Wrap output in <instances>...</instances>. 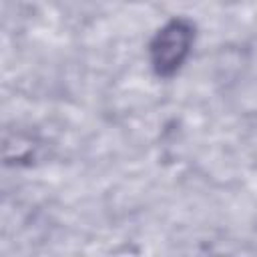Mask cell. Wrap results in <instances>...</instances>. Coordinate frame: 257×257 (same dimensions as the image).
Returning <instances> with one entry per match:
<instances>
[{
    "mask_svg": "<svg viewBox=\"0 0 257 257\" xmlns=\"http://www.w3.org/2000/svg\"><path fill=\"white\" fill-rule=\"evenodd\" d=\"M195 40L193 26L183 20L175 18L167 22L151 40V64L159 76H173L183 62L187 60L191 46Z\"/></svg>",
    "mask_w": 257,
    "mask_h": 257,
    "instance_id": "1",
    "label": "cell"
}]
</instances>
